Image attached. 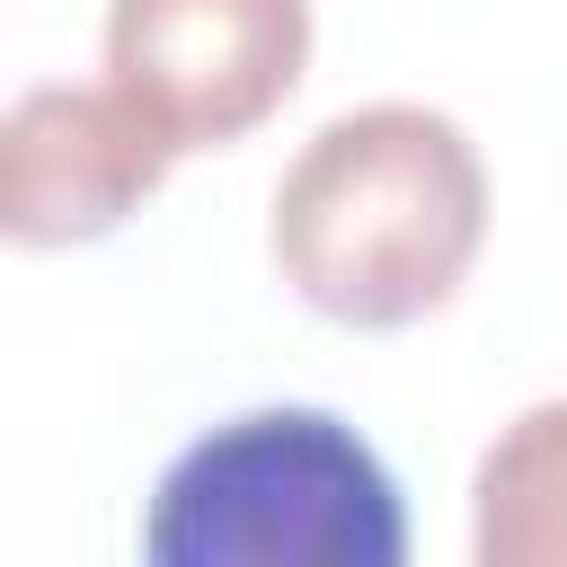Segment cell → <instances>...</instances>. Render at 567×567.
I'll return each instance as SVG.
<instances>
[{
	"instance_id": "obj_1",
	"label": "cell",
	"mask_w": 567,
	"mask_h": 567,
	"mask_svg": "<svg viewBox=\"0 0 567 567\" xmlns=\"http://www.w3.org/2000/svg\"><path fill=\"white\" fill-rule=\"evenodd\" d=\"M275 275L337 328H416L434 319L487 248V168L478 142L416 97L328 115L275 186L266 221Z\"/></svg>"
},
{
	"instance_id": "obj_2",
	"label": "cell",
	"mask_w": 567,
	"mask_h": 567,
	"mask_svg": "<svg viewBox=\"0 0 567 567\" xmlns=\"http://www.w3.org/2000/svg\"><path fill=\"white\" fill-rule=\"evenodd\" d=\"M151 567H399L408 505L381 452L328 408H248L195 434L151 505Z\"/></svg>"
},
{
	"instance_id": "obj_3",
	"label": "cell",
	"mask_w": 567,
	"mask_h": 567,
	"mask_svg": "<svg viewBox=\"0 0 567 567\" xmlns=\"http://www.w3.org/2000/svg\"><path fill=\"white\" fill-rule=\"evenodd\" d=\"M310 71V0H106V80L168 151L248 142Z\"/></svg>"
},
{
	"instance_id": "obj_4",
	"label": "cell",
	"mask_w": 567,
	"mask_h": 567,
	"mask_svg": "<svg viewBox=\"0 0 567 567\" xmlns=\"http://www.w3.org/2000/svg\"><path fill=\"white\" fill-rule=\"evenodd\" d=\"M0 159H9V195H0L9 239L18 248H80V239L124 230L159 195L177 151L115 80L106 89L44 80L9 106Z\"/></svg>"
},
{
	"instance_id": "obj_5",
	"label": "cell",
	"mask_w": 567,
	"mask_h": 567,
	"mask_svg": "<svg viewBox=\"0 0 567 567\" xmlns=\"http://www.w3.org/2000/svg\"><path fill=\"white\" fill-rule=\"evenodd\" d=\"M478 567H567V399L523 408L470 470Z\"/></svg>"
}]
</instances>
